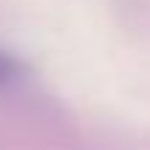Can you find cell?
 <instances>
[{"mask_svg": "<svg viewBox=\"0 0 150 150\" xmlns=\"http://www.w3.org/2000/svg\"><path fill=\"white\" fill-rule=\"evenodd\" d=\"M20 75H22V64L14 56L0 50V86H8V83H14V81H20Z\"/></svg>", "mask_w": 150, "mask_h": 150, "instance_id": "obj_1", "label": "cell"}]
</instances>
